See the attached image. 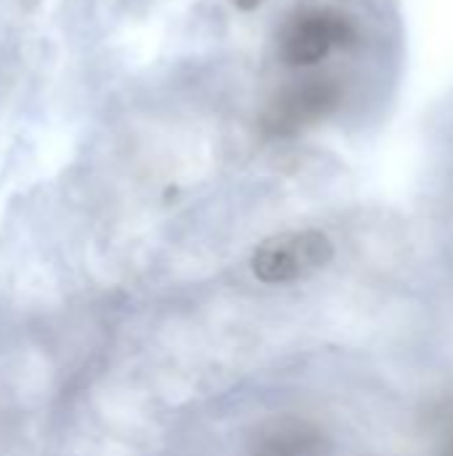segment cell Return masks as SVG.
Instances as JSON below:
<instances>
[{
  "instance_id": "7a4b0ae2",
  "label": "cell",
  "mask_w": 453,
  "mask_h": 456,
  "mask_svg": "<svg viewBox=\"0 0 453 456\" xmlns=\"http://www.w3.org/2000/svg\"><path fill=\"white\" fill-rule=\"evenodd\" d=\"M355 37V27L347 16L312 8L291 16L280 32V56L288 67H310L323 61L334 48L347 45Z\"/></svg>"
},
{
  "instance_id": "3957f363",
  "label": "cell",
  "mask_w": 453,
  "mask_h": 456,
  "mask_svg": "<svg viewBox=\"0 0 453 456\" xmlns=\"http://www.w3.org/2000/svg\"><path fill=\"white\" fill-rule=\"evenodd\" d=\"M336 88L326 80H310L294 91H288L275 107H272V126L280 131L299 128L310 120L323 118L336 104Z\"/></svg>"
},
{
  "instance_id": "5b68a950",
  "label": "cell",
  "mask_w": 453,
  "mask_h": 456,
  "mask_svg": "<svg viewBox=\"0 0 453 456\" xmlns=\"http://www.w3.org/2000/svg\"><path fill=\"white\" fill-rule=\"evenodd\" d=\"M240 11H254V8H259L264 0H232Z\"/></svg>"
},
{
  "instance_id": "277c9868",
  "label": "cell",
  "mask_w": 453,
  "mask_h": 456,
  "mask_svg": "<svg viewBox=\"0 0 453 456\" xmlns=\"http://www.w3.org/2000/svg\"><path fill=\"white\" fill-rule=\"evenodd\" d=\"M323 436L299 419L272 422L256 441V456H323Z\"/></svg>"
},
{
  "instance_id": "6da1fadb",
  "label": "cell",
  "mask_w": 453,
  "mask_h": 456,
  "mask_svg": "<svg viewBox=\"0 0 453 456\" xmlns=\"http://www.w3.org/2000/svg\"><path fill=\"white\" fill-rule=\"evenodd\" d=\"M334 259V243L320 230H291L262 240L251 254V273L270 286L304 281Z\"/></svg>"
}]
</instances>
